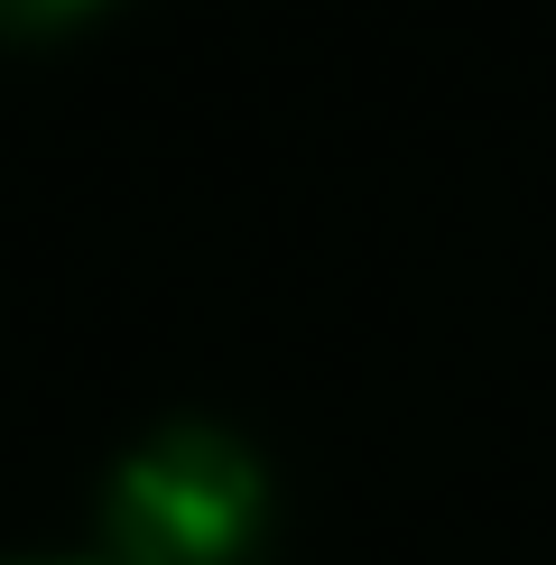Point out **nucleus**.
<instances>
[{"label":"nucleus","instance_id":"1","mask_svg":"<svg viewBox=\"0 0 556 565\" xmlns=\"http://www.w3.org/2000/svg\"><path fill=\"white\" fill-rule=\"evenodd\" d=\"M260 529V463L214 427H168L111 473V547L130 565H232Z\"/></svg>","mask_w":556,"mask_h":565},{"label":"nucleus","instance_id":"2","mask_svg":"<svg viewBox=\"0 0 556 565\" xmlns=\"http://www.w3.org/2000/svg\"><path fill=\"white\" fill-rule=\"evenodd\" d=\"M84 10V0H0V29H19V19H65Z\"/></svg>","mask_w":556,"mask_h":565}]
</instances>
